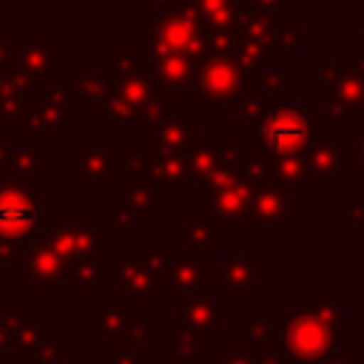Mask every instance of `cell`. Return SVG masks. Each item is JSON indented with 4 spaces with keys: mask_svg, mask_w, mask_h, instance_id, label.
Segmentation results:
<instances>
[{
    "mask_svg": "<svg viewBox=\"0 0 364 364\" xmlns=\"http://www.w3.org/2000/svg\"><path fill=\"white\" fill-rule=\"evenodd\" d=\"M37 219L31 202L26 199H0V233L3 236H23L28 233L31 222Z\"/></svg>",
    "mask_w": 364,
    "mask_h": 364,
    "instance_id": "6da1fadb",
    "label": "cell"
},
{
    "mask_svg": "<svg viewBox=\"0 0 364 364\" xmlns=\"http://www.w3.org/2000/svg\"><path fill=\"white\" fill-rule=\"evenodd\" d=\"M301 139H304V125L293 114H279L267 125V142L279 151H293L301 145Z\"/></svg>",
    "mask_w": 364,
    "mask_h": 364,
    "instance_id": "7a4b0ae2",
    "label": "cell"
}]
</instances>
